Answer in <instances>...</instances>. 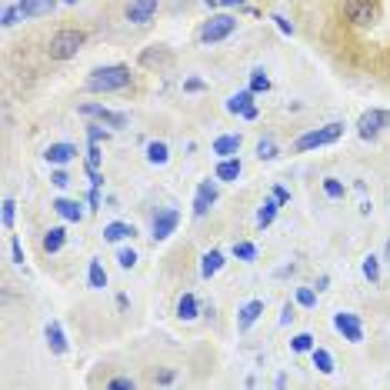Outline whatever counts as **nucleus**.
Listing matches in <instances>:
<instances>
[{
  "label": "nucleus",
  "mask_w": 390,
  "mask_h": 390,
  "mask_svg": "<svg viewBox=\"0 0 390 390\" xmlns=\"http://www.w3.org/2000/svg\"><path fill=\"white\" fill-rule=\"evenodd\" d=\"M130 67L127 64H110V67H97L87 77V94H117V90H127L130 87Z\"/></svg>",
  "instance_id": "1"
},
{
  "label": "nucleus",
  "mask_w": 390,
  "mask_h": 390,
  "mask_svg": "<svg viewBox=\"0 0 390 390\" xmlns=\"http://www.w3.org/2000/svg\"><path fill=\"white\" fill-rule=\"evenodd\" d=\"M87 43V33L84 31H74V27H64V31H57L47 43V54L50 60H70V57L80 54V47Z\"/></svg>",
  "instance_id": "2"
},
{
  "label": "nucleus",
  "mask_w": 390,
  "mask_h": 390,
  "mask_svg": "<svg viewBox=\"0 0 390 390\" xmlns=\"http://www.w3.org/2000/svg\"><path fill=\"white\" fill-rule=\"evenodd\" d=\"M344 137V124H327V127H317V130H307L293 141V151L297 153H307V151H317V147H327V143H337Z\"/></svg>",
  "instance_id": "3"
},
{
  "label": "nucleus",
  "mask_w": 390,
  "mask_h": 390,
  "mask_svg": "<svg viewBox=\"0 0 390 390\" xmlns=\"http://www.w3.org/2000/svg\"><path fill=\"white\" fill-rule=\"evenodd\" d=\"M237 31V17L234 13H214L210 21L200 27V43H220V40H227L230 33Z\"/></svg>",
  "instance_id": "4"
},
{
  "label": "nucleus",
  "mask_w": 390,
  "mask_h": 390,
  "mask_svg": "<svg viewBox=\"0 0 390 390\" xmlns=\"http://www.w3.org/2000/svg\"><path fill=\"white\" fill-rule=\"evenodd\" d=\"M344 17L354 27H370L377 21V0H344Z\"/></svg>",
  "instance_id": "5"
},
{
  "label": "nucleus",
  "mask_w": 390,
  "mask_h": 390,
  "mask_svg": "<svg viewBox=\"0 0 390 390\" xmlns=\"http://www.w3.org/2000/svg\"><path fill=\"white\" fill-rule=\"evenodd\" d=\"M384 127H390V114L387 110H377V107L367 110V114H360V120H357V134L364 141H377Z\"/></svg>",
  "instance_id": "6"
},
{
  "label": "nucleus",
  "mask_w": 390,
  "mask_h": 390,
  "mask_svg": "<svg viewBox=\"0 0 390 390\" xmlns=\"http://www.w3.org/2000/svg\"><path fill=\"white\" fill-rule=\"evenodd\" d=\"M334 327H337V334H344V340H350V344H364V324H360L357 314L340 310V314H334Z\"/></svg>",
  "instance_id": "7"
},
{
  "label": "nucleus",
  "mask_w": 390,
  "mask_h": 390,
  "mask_svg": "<svg viewBox=\"0 0 390 390\" xmlns=\"http://www.w3.org/2000/svg\"><path fill=\"white\" fill-rule=\"evenodd\" d=\"M177 224H180V214H177L173 207H163V210H157V214H153V224H151L153 240H167L173 230H177Z\"/></svg>",
  "instance_id": "8"
},
{
  "label": "nucleus",
  "mask_w": 390,
  "mask_h": 390,
  "mask_svg": "<svg viewBox=\"0 0 390 390\" xmlns=\"http://www.w3.org/2000/svg\"><path fill=\"white\" fill-rule=\"evenodd\" d=\"M227 110L230 114H237V117L244 120H257V104H254V90H237L234 97L227 100Z\"/></svg>",
  "instance_id": "9"
},
{
  "label": "nucleus",
  "mask_w": 390,
  "mask_h": 390,
  "mask_svg": "<svg viewBox=\"0 0 390 390\" xmlns=\"http://www.w3.org/2000/svg\"><path fill=\"white\" fill-rule=\"evenodd\" d=\"M80 114L84 117H97L100 124H110V127H127V114L107 110V107H100V104H80Z\"/></svg>",
  "instance_id": "10"
},
{
  "label": "nucleus",
  "mask_w": 390,
  "mask_h": 390,
  "mask_svg": "<svg viewBox=\"0 0 390 390\" xmlns=\"http://www.w3.org/2000/svg\"><path fill=\"white\" fill-rule=\"evenodd\" d=\"M217 200V177L214 180H200L197 184V194H194V217H204Z\"/></svg>",
  "instance_id": "11"
},
{
  "label": "nucleus",
  "mask_w": 390,
  "mask_h": 390,
  "mask_svg": "<svg viewBox=\"0 0 390 390\" xmlns=\"http://www.w3.org/2000/svg\"><path fill=\"white\" fill-rule=\"evenodd\" d=\"M161 7V0H130L127 4V21L130 23H151L153 13Z\"/></svg>",
  "instance_id": "12"
},
{
  "label": "nucleus",
  "mask_w": 390,
  "mask_h": 390,
  "mask_svg": "<svg viewBox=\"0 0 390 390\" xmlns=\"http://www.w3.org/2000/svg\"><path fill=\"white\" fill-rule=\"evenodd\" d=\"M77 157V147L74 143H50L47 151H43V161L50 163V167H64Z\"/></svg>",
  "instance_id": "13"
},
{
  "label": "nucleus",
  "mask_w": 390,
  "mask_h": 390,
  "mask_svg": "<svg viewBox=\"0 0 390 390\" xmlns=\"http://www.w3.org/2000/svg\"><path fill=\"white\" fill-rule=\"evenodd\" d=\"M17 7H21L23 21H31V17H47V13H54L57 0H17Z\"/></svg>",
  "instance_id": "14"
},
{
  "label": "nucleus",
  "mask_w": 390,
  "mask_h": 390,
  "mask_svg": "<svg viewBox=\"0 0 390 390\" xmlns=\"http://www.w3.org/2000/svg\"><path fill=\"white\" fill-rule=\"evenodd\" d=\"M43 337H47V347H50V354L64 357V354H67V334H64V327L57 324V320H50V324H47V330H43Z\"/></svg>",
  "instance_id": "15"
},
{
  "label": "nucleus",
  "mask_w": 390,
  "mask_h": 390,
  "mask_svg": "<svg viewBox=\"0 0 390 390\" xmlns=\"http://www.w3.org/2000/svg\"><path fill=\"white\" fill-rule=\"evenodd\" d=\"M50 207L57 210V217H64L70 224H80V220H84V207L77 204V200H70V197H57Z\"/></svg>",
  "instance_id": "16"
},
{
  "label": "nucleus",
  "mask_w": 390,
  "mask_h": 390,
  "mask_svg": "<svg viewBox=\"0 0 390 390\" xmlns=\"http://www.w3.org/2000/svg\"><path fill=\"white\" fill-rule=\"evenodd\" d=\"M240 143H244V141H240V134H220L210 151H214L217 157H237V153H240Z\"/></svg>",
  "instance_id": "17"
},
{
  "label": "nucleus",
  "mask_w": 390,
  "mask_h": 390,
  "mask_svg": "<svg viewBox=\"0 0 390 390\" xmlns=\"http://www.w3.org/2000/svg\"><path fill=\"white\" fill-rule=\"evenodd\" d=\"M224 264H227V260H224V250H207L204 257H200V277H204V281L217 277Z\"/></svg>",
  "instance_id": "18"
},
{
  "label": "nucleus",
  "mask_w": 390,
  "mask_h": 390,
  "mask_svg": "<svg viewBox=\"0 0 390 390\" xmlns=\"http://www.w3.org/2000/svg\"><path fill=\"white\" fill-rule=\"evenodd\" d=\"M134 234H137V227H134V224H124V220H114V224H107V227H104V240H107V244L134 240Z\"/></svg>",
  "instance_id": "19"
},
{
  "label": "nucleus",
  "mask_w": 390,
  "mask_h": 390,
  "mask_svg": "<svg viewBox=\"0 0 390 390\" xmlns=\"http://www.w3.org/2000/svg\"><path fill=\"white\" fill-rule=\"evenodd\" d=\"M260 314H264V300H247L244 307H240V320H237V327L247 334L250 327L260 320Z\"/></svg>",
  "instance_id": "20"
},
{
  "label": "nucleus",
  "mask_w": 390,
  "mask_h": 390,
  "mask_svg": "<svg viewBox=\"0 0 390 390\" xmlns=\"http://www.w3.org/2000/svg\"><path fill=\"white\" fill-rule=\"evenodd\" d=\"M240 170H244V163H240V157H220L217 161V170L214 177L217 180H237Z\"/></svg>",
  "instance_id": "21"
},
{
  "label": "nucleus",
  "mask_w": 390,
  "mask_h": 390,
  "mask_svg": "<svg viewBox=\"0 0 390 390\" xmlns=\"http://www.w3.org/2000/svg\"><path fill=\"white\" fill-rule=\"evenodd\" d=\"M281 200H277V197H267V200H264V207H260V210H257V227L260 230H267V227H271V224H273V217H277V210H281Z\"/></svg>",
  "instance_id": "22"
},
{
  "label": "nucleus",
  "mask_w": 390,
  "mask_h": 390,
  "mask_svg": "<svg viewBox=\"0 0 390 390\" xmlns=\"http://www.w3.org/2000/svg\"><path fill=\"white\" fill-rule=\"evenodd\" d=\"M167 161H170V147H167V143L163 141L147 143V163H151V167H163Z\"/></svg>",
  "instance_id": "23"
},
{
  "label": "nucleus",
  "mask_w": 390,
  "mask_h": 390,
  "mask_svg": "<svg viewBox=\"0 0 390 390\" xmlns=\"http://www.w3.org/2000/svg\"><path fill=\"white\" fill-rule=\"evenodd\" d=\"M67 244V230L64 227H50L47 234H43V250L47 254H60Z\"/></svg>",
  "instance_id": "24"
},
{
  "label": "nucleus",
  "mask_w": 390,
  "mask_h": 390,
  "mask_svg": "<svg viewBox=\"0 0 390 390\" xmlns=\"http://www.w3.org/2000/svg\"><path fill=\"white\" fill-rule=\"evenodd\" d=\"M200 314V303H197L194 293H184L180 300H177V317L180 320H194V317Z\"/></svg>",
  "instance_id": "25"
},
{
  "label": "nucleus",
  "mask_w": 390,
  "mask_h": 390,
  "mask_svg": "<svg viewBox=\"0 0 390 390\" xmlns=\"http://www.w3.org/2000/svg\"><path fill=\"white\" fill-rule=\"evenodd\" d=\"M87 283H90L94 291H104V287H107V271H104L100 260H90V267H87Z\"/></svg>",
  "instance_id": "26"
},
{
  "label": "nucleus",
  "mask_w": 390,
  "mask_h": 390,
  "mask_svg": "<svg viewBox=\"0 0 390 390\" xmlns=\"http://www.w3.org/2000/svg\"><path fill=\"white\" fill-rule=\"evenodd\" d=\"M310 357H314V367L320 370V374H334V357H330V350L314 347V350H310Z\"/></svg>",
  "instance_id": "27"
},
{
  "label": "nucleus",
  "mask_w": 390,
  "mask_h": 390,
  "mask_svg": "<svg viewBox=\"0 0 390 390\" xmlns=\"http://www.w3.org/2000/svg\"><path fill=\"white\" fill-rule=\"evenodd\" d=\"M250 90H254V94H267V90H271V77H267L264 67H254V70H250Z\"/></svg>",
  "instance_id": "28"
},
{
  "label": "nucleus",
  "mask_w": 390,
  "mask_h": 390,
  "mask_svg": "<svg viewBox=\"0 0 390 390\" xmlns=\"http://www.w3.org/2000/svg\"><path fill=\"white\" fill-rule=\"evenodd\" d=\"M141 64H143V67H153V64H170V50H163V47H153V50H143V54H141Z\"/></svg>",
  "instance_id": "29"
},
{
  "label": "nucleus",
  "mask_w": 390,
  "mask_h": 390,
  "mask_svg": "<svg viewBox=\"0 0 390 390\" xmlns=\"http://www.w3.org/2000/svg\"><path fill=\"white\" fill-rule=\"evenodd\" d=\"M277 157V141L273 137H260L257 141V161H273Z\"/></svg>",
  "instance_id": "30"
},
{
  "label": "nucleus",
  "mask_w": 390,
  "mask_h": 390,
  "mask_svg": "<svg viewBox=\"0 0 390 390\" xmlns=\"http://www.w3.org/2000/svg\"><path fill=\"white\" fill-rule=\"evenodd\" d=\"M234 257L244 260V264H254L257 260V247L250 240H240V244H234Z\"/></svg>",
  "instance_id": "31"
},
{
  "label": "nucleus",
  "mask_w": 390,
  "mask_h": 390,
  "mask_svg": "<svg viewBox=\"0 0 390 390\" xmlns=\"http://www.w3.org/2000/svg\"><path fill=\"white\" fill-rule=\"evenodd\" d=\"M364 277H367L370 283H380V257H374V254L364 257Z\"/></svg>",
  "instance_id": "32"
},
{
  "label": "nucleus",
  "mask_w": 390,
  "mask_h": 390,
  "mask_svg": "<svg viewBox=\"0 0 390 390\" xmlns=\"http://www.w3.org/2000/svg\"><path fill=\"white\" fill-rule=\"evenodd\" d=\"M314 337H310V334H297V337H293V340H291V350H293V354H310V350H314Z\"/></svg>",
  "instance_id": "33"
},
{
  "label": "nucleus",
  "mask_w": 390,
  "mask_h": 390,
  "mask_svg": "<svg viewBox=\"0 0 390 390\" xmlns=\"http://www.w3.org/2000/svg\"><path fill=\"white\" fill-rule=\"evenodd\" d=\"M13 217H17V200H13V197H7V200H4V214H0V224H4V230L13 227Z\"/></svg>",
  "instance_id": "34"
},
{
  "label": "nucleus",
  "mask_w": 390,
  "mask_h": 390,
  "mask_svg": "<svg viewBox=\"0 0 390 390\" xmlns=\"http://www.w3.org/2000/svg\"><path fill=\"white\" fill-rule=\"evenodd\" d=\"M324 194L330 197V200H344V184H340L337 177H327V180H324Z\"/></svg>",
  "instance_id": "35"
},
{
  "label": "nucleus",
  "mask_w": 390,
  "mask_h": 390,
  "mask_svg": "<svg viewBox=\"0 0 390 390\" xmlns=\"http://www.w3.org/2000/svg\"><path fill=\"white\" fill-rule=\"evenodd\" d=\"M0 21H4V27H13L17 21H23L21 7H17V4H7V7H4V13H0Z\"/></svg>",
  "instance_id": "36"
},
{
  "label": "nucleus",
  "mask_w": 390,
  "mask_h": 390,
  "mask_svg": "<svg viewBox=\"0 0 390 390\" xmlns=\"http://www.w3.org/2000/svg\"><path fill=\"white\" fill-rule=\"evenodd\" d=\"M317 287H300V291H297V303H300V307H317Z\"/></svg>",
  "instance_id": "37"
},
{
  "label": "nucleus",
  "mask_w": 390,
  "mask_h": 390,
  "mask_svg": "<svg viewBox=\"0 0 390 390\" xmlns=\"http://www.w3.org/2000/svg\"><path fill=\"white\" fill-rule=\"evenodd\" d=\"M117 264H120V267H124V271H130V267H137V250H134V247L117 250Z\"/></svg>",
  "instance_id": "38"
},
{
  "label": "nucleus",
  "mask_w": 390,
  "mask_h": 390,
  "mask_svg": "<svg viewBox=\"0 0 390 390\" xmlns=\"http://www.w3.org/2000/svg\"><path fill=\"white\" fill-rule=\"evenodd\" d=\"M100 161H104V153H100V143L90 141V147H87V170H97Z\"/></svg>",
  "instance_id": "39"
},
{
  "label": "nucleus",
  "mask_w": 390,
  "mask_h": 390,
  "mask_svg": "<svg viewBox=\"0 0 390 390\" xmlns=\"http://www.w3.org/2000/svg\"><path fill=\"white\" fill-rule=\"evenodd\" d=\"M107 137H110V130H104V124H90L87 127V141L100 143V141H107Z\"/></svg>",
  "instance_id": "40"
},
{
  "label": "nucleus",
  "mask_w": 390,
  "mask_h": 390,
  "mask_svg": "<svg viewBox=\"0 0 390 390\" xmlns=\"http://www.w3.org/2000/svg\"><path fill=\"white\" fill-rule=\"evenodd\" d=\"M50 184H54L57 190H64V187H70V173H67L64 167H57V170L50 173Z\"/></svg>",
  "instance_id": "41"
},
{
  "label": "nucleus",
  "mask_w": 390,
  "mask_h": 390,
  "mask_svg": "<svg viewBox=\"0 0 390 390\" xmlns=\"http://www.w3.org/2000/svg\"><path fill=\"white\" fill-rule=\"evenodd\" d=\"M107 387L110 390H134V387H137V380H134V377H114Z\"/></svg>",
  "instance_id": "42"
},
{
  "label": "nucleus",
  "mask_w": 390,
  "mask_h": 390,
  "mask_svg": "<svg viewBox=\"0 0 390 390\" xmlns=\"http://www.w3.org/2000/svg\"><path fill=\"white\" fill-rule=\"evenodd\" d=\"M271 21H273V23H277V27H281V33H287V37H291V33H293V23H291V21H287V17H281V13H273Z\"/></svg>",
  "instance_id": "43"
},
{
  "label": "nucleus",
  "mask_w": 390,
  "mask_h": 390,
  "mask_svg": "<svg viewBox=\"0 0 390 390\" xmlns=\"http://www.w3.org/2000/svg\"><path fill=\"white\" fill-rule=\"evenodd\" d=\"M11 254H13V264H21V267H23V247H21V240H17V237L11 240Z\"/></svg>",
  "instance_id": "44"
},
{
  "label": "nucleus",
  "mask_w": 390,
  "mask_h": 390,
  "mask_svg": "<svg viewBox=\"0 0 390 390\" xmlns=\"http://www.w3.org/2000/svg\"><path fill=\"white\" fill-rule=\"evenodd\" d=\"M184 90L197 94V90H204V80H197V77H190V80H184Z\"/></svg>",
  "instance_id": "45"
},
{
  "label": "nucleus",
  "mask_w": 390,
  "mask_h": 390,
  "mask_svg": "<svg viewBox=\"0 0 390 390\" xmlns=\"http://www.w3.org/2000/svg\"><path fill=\"white\" fill-rule=\"evenodd\" d=\"M293 320V303H283V314H281V327H287Z\"/></svg>",
  "instance_id": "46"
},
{
  "label": "nucleus",
  "mask_w": 390,
  "mask_h": 390,
  "mask_svg": "<svg viewBox=\"0 0 390 390\" xmlns=\"http://www.w3.org/2000/svg\"><path fill=\"white\" fill-rule=\"evenodd\" d=\"M273 197H277L281 204H291V190H283V187H273Z\"/></svg>",
  "instance_id": "47"
},
{
  "label": "nucleus",
  "mask_w": 390,
  "mask_h": 390,
  "mask_svg": "<svg viewBox=\"0 0 390 390\" xmlns=\"http://www.w3.org/2000/svg\"><path fill=\"white\" fill-rule=\"evenodd\" d=\"M87 200H90V210H97L100 207V190L97 187H90V197H87Z\"/></svg>",
  "instance_id": "48"
},
{
  "label": "nucleus",
  "mask_w": 390,
  "mask_h": 390,
  "mask_svg": "<svg viewBox=\"0 0 390 390\" xmlns=\"http://www.w3.org/2000/svg\"><path fill=\"white\" fill-rule=\"evenodd\" d=\"M157 384H173V370H161V374H157Z\"/></svg>",
  "instance_id": "49"
},
{
  "label": "nucleus",
  "mask_w": 390,
  "mask_h": 390,
  "mask_svg": "<svg viewBox=\"0 0 390 390\" xmlns=\"http://www.w3.org/2000/svg\"><path fill=\"white\" fill-rule=\"evenodd\" d=\"M327 283H330V277H327V273H320V277H317V283H314V287H317V291H327Z\"/></svg>",
  "instance_id": "50"
},
{
  "label": "nucleus",
  "mask_w": 390,
  "mask_h": 390,
  "mask_svg": "<svg viewBox=\"0 0 390 390\" xmlns=\"http://www.w3.org/2000/svg\"><path fill=\"white\" fill-rule=\"evenodd\" d=\"M247 0H220V7H244Z\"/></svg>",
  "instance_id": "51"
},
{
  "label": "nucleus",
  "mask_w": 390,
  "mask_h": 390,
  "mask_svg": "<svg viewBox=\"0 0 390 390\" xmlns=\"http://www.w3.org/2000/svg\"><path fill=\"white\" fill-rule=\"evenodd\" d=\"M384 257H387V260H390V240H387V247H384Z\"/></svg>",
  "instance_id": "52"
},
{
  "label": "nucleus",
  "mask_w": 390,
  "mask_h": 390,
  "mask_svg": "<svg viewBox=\"0 0 390 390\" xmlns=\"http://www.w3.org/2000/svg\"><path fill=\"white\" fill-rule=\"evenodd\" d=\"M204 4H207V7H214V4H220V0H204Z\"/></svg>",
  "instance_id": "53"
},
{
  "label": "nucleus",
  "mask_w": 390,
  "mask_h": 390,
  "mask_svg": "<svg viewBox=\"0 0 390 390\" xmlns=\"http://www.w3.org/2000/svg\"><path fill=\"white\" fill-rule=\"evenodd\" d=\"M64 4H77V0H64Z\"/></svg>",
  "instance_id": "54"
}]
</instances>
